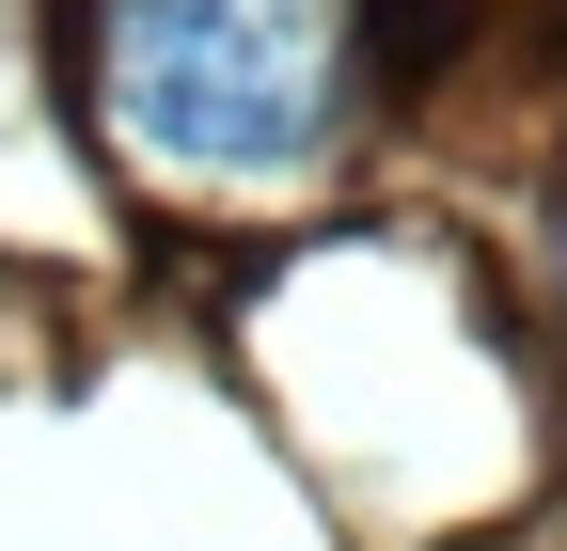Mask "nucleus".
Returning a JSON list of instances; mask_svg holds the SVG:
<instances>
[{"label": "nucleus", "instance_id": "f257e3e1", "mask_svg": "<svg viewBox=\"0 0 567 551\" xmlns=\"http://www.w3.org/2000/svg\"><path fill=\"white\" fill-rule=\"evenodd\" d=\"M95 95L174 174H300L347 126V0H95Z\"/></svg>", "mask_w": 567, "mask_h": 551}]
</instances>
